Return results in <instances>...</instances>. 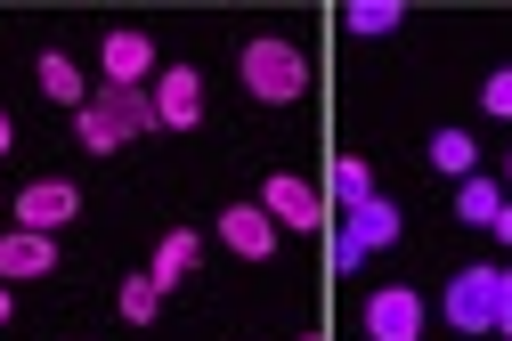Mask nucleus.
<instances>
[{"instance_id":"20","label":"nucleus","mask_w":512,"mask_h":341,"mask_svg":"<svg viewBox=\"0 0 512 341\" xmlns=\"http://www.w3.org/2000/svg\"><path fill=\"white\" fill-rule=\"evenodd\" d=\"M496 333L512 341V268H496Z\"/></svg>"},{"instance_id":"8","label":"nucleus","mask_w":512,"mask_h":341,"mask_svg":"<svg viewBox=\"0 0 512 341\" xmlns=\"http://www.w3.org/2000/svg\"><path fill=\"white\" fill-rule=\"evenodd\" d=\"M261 212H269L277 228H317V220H326V203H317V187H301L293 171H277V179L261 187Z\"/></svg>"},{"instance_id":"5","label":"nucleus","mask_w":512,"mask_h":341,"mask_svg":"<svg viewBox=\"0 0 512 341\" xmlns=\"http://www.w3.org/2000/svg\"><path fill=\"white\" fill-rule=\"evenodd\" d=\"M366 333L374 341H423V293L415 285H382L366 301Z\"/></svg>"},{"instance_id":"1","label":"nucleus","mask_w":512,"mask_h":341,"mask_svg":"<svg viewBox=\"0 0 512 341\" xmlns=\"http://www.w3.org/2000/svg\"><path fill=\"white\" fill-rule=\"evenodd\" d=\"M147 130H155V98L139 82H98V98H82V114H74V139L90 155H114V147L147 139Z\"/></svg>"},{"instance_id":"23","label":"nucleus","mask_w":512,"mask_h":341,"mask_svg":"<svg viewBox=\"0 0 512 341\" xmlns=\"http://www.w3.org/2000/svg\"><path fill=\"white\" fill-rule=\"evenodd\" d=\"M9 147H17V130H9V114H0V155H9Z\"/></svg>"},{"instance_id":"18","label":"nucleus","mask_w":512,"mask_h":341,"mask_svg":"<svg viewBox=\"0 0 512 341\" xmlns=\"http://www.w3.org/2000/svg\"><path fill=\"white\" fill-rule=\"evenodd\" d=\"M163 309V285L155 277H122V317H131V325H147Z\"/></svg>"},{"instance_id":"17","label":"nucleus","mask_w":512,"mask_h":341,"mask_svg":"<svg viewBox=\"0 0 512 341\" xmlns=\"http://www.w3.org/2000/svg\"><path fill=\"white\" fill-rule=\"evenodd\" d=\"M366 195H374V171H366L358 155H342V163H334V203H342V212H358Z\"/></svg>"},{"instance_id":"3","label":"nucleus","mask_w":512,"mask_h":341,"mask_svg":"<svg viewBox=\"0 0 512 341\" xmlns=\"http://www.w3.org/2000/svg\"><path fill=\"white\" fill-rule=\"evenodd\" d=\"M439 309H447L456 333H496V268H456Z\"/></svg>"},{"instance_id":"25","label":"nucleus","mask_w":512,"mask_h":341,"mask_svg":"<svg viewBox=\"0 0 512 341\" xmlns=\"http://www.w3.org/2000/svg\"><path fill=\"white\" fill-rule=\"evenodd\" d=\"M301 341H317V333H301Z\"/></svg>"},{"instance_id":"21","label":"nucleus","mask_w":512,"mask_h":341,"mask_svg":"<svg viewBox=\"0 0 512 341\" xmlns=\"http://www.w3.org/2000/svg\"><path fill=\"white\" fill-rule=\"evenodd\" d=\"M358 260H366V252H358V244L334 228V277H358Z\"/></svg>"},{"instance_id":"9","label":"nucleus","mask_w":512,"mask_h":341,"mask_svg":"<svg viewBox=\"0 0 512 341\" xmlns=\"http://www.w3.org/2000/svg\"><path fill=\"white\" fill-rule=\"evenodd\" d=\"M57 268V244L33 236V228H9L0 236V285H17V277H49Z\"/></svg>"},{"instance_id":"22","label":"nucleus","mask_w":512,"mask_h":341,"mask_svg":"<svg viewBox=\"0 0 512 341\" xmlns=\"http://www.w3.org/2000/svg\"><path fill=\"white\" fill-rule=\"evenodd\" d=\"M488 228H496V236H504V244H512V195H504V212H496V220H488Z\"/></svg>"},{"instance_id":"19","label":"nucleus","mask_w":512,"mask_h":341,"mask_svg":"<svg viewBox=\"0 0 512 341\" xmlns=\"http://www.w3.org/2000/svg\"><path fill=\"white\" fill-rule=\"evenodd\" d=\"M480 106H488V114H512V65H496V74H488V90H480Z\"/></svg>"},{"instance_id":"2","label":"nucleus","mask_w":512,"mask_h":341,"mask_svg":"<svg viewBox=\"0 0 512 341\" xmlns=\"http://www.w3.org/2000/svg\"><path fill=\"white\" fill-rule=\"evenodd\" d=\"M244 90L261 98V106H293L309 90V57L293 41H252L244 49Z\"/></svg>"},{"instance_id":"14","label":"nucleus","mask_w":512,"mask_h":341,"mask_svg":"<svg viewBox=\"0 0 512 341\" xmlns=\"http://www.w3.org/2000/svg\"><path fill=\"white\" fill-rule=\"evenodd\" d=\"M399 17H407L399 0H350V9H342V25H350V33H366V41H382V33H399Z\"/></svg>"},{"instance_id":"16","label":"nucleus","mask_w":512,"mask_h":341,"mask_svg":"<svg viewBox=\"0 0 512 341\" xmlns=\"http://www.w3.org/2000/svg\"><path fill=\"white\" fill-rule=\"evenodd\" d=\"M431 163H439V171H456V179H472V163H480L472 130H439V139H431Z\"/></svg>"},{"instance_id":"10","label":"nucleus","mask_w":512,"mask_h":341,"mask_svg":"<svg viewBox=\"0 0 512 341\" xmlns=\"http://www.w3.org/2000/svg\"><path fill=\"white\" fill-rule=\"evenodd\" d=\"M342 236H350L358 252H382V244H399V203H382V195H366L358 212L342 220Z\"/></svg>"},{"instance_id":"4","label":"nucleus","mask_w":512,"mask_h":341,"mask_svg":"<svg viewBox=\"0 0 512 341\" xmlns=\"http://www.w3.org/2000/svg\"><path fill=\"white\" fill-rule=\"evenodd\" d=\"M147 98H155V130H196L204 122V74L196 65H171Z\"/></svg>"},{"instance_id":"12","label":"nucleus","mask_w":512,"mask_h":341,"mask_svg":"<svg viewBox=\"0 0 512 341\" xmlns=\"http://www.w3.org/2000/svg\"><path fill=\"white\" fill-rule=\"evenodd\" d=\"M196 252H204V236H196V228H171V236L155 244V268H147V277H155V285L171 293V285L187 277V268H196Z\"/></svg>"},{"instance_id":"13","label":"nucleus","mask_w":512,"mask_h":341,"mask_svg":"<svg viewBox=\"0 0 512 341\" xmlns=\"http://www.w3.org/2000/svg\"><path fill=\"white\" fill-rule=\"evenodd\" d=\"M41 90H49L57 106H74V114H82V90H90V82L74 74V57H66V49H49V57H41Z\"/></svg>"},{"instance_id":"6","label":"nucleus","mask_w":512,"mask_h":341,"mask_svg":"<svg viewBox=\"0 0 512 341\" xmlns=\"http://www.w3.org/2000/svg\"><path fill=\"white\" fill-rule=\"evenodd\" d=\"M82 212V195H74V179H33L25 195H17V228H33V236H57Z\"/></svg>"},{"instance_id":"11","label":"nucleus","mask_w":512,"mask_h":341,"mask_svg":"<svg viewBox=\"0 0 512 341\" xmlns=\"http://www.w3.org/2000/svg\"><path fill=\"white\" fill-rule=\"evenodd\" d=\"M155 74V41L147 33H106V82H139L147 90Z\"/></svg>"},{"instance_id":"24","label":"nucleus","mask_w":512,"mask_h":341,"mask_svg":"<svg viewBox=\"0 0 512 341\" xmlns=\"http://www.w3.org/2000/svg\"><path fill=\"white\" fill-rule=\"evenodd\" d=\"M0 325H9V285H0Z\"/></svg>"},{"instance_id":"7","label":"nucleus","mask_w":512,"mask_h":341,"mask_svg":"<svg viewBox=\"0 0 512 341\" xmlns=\"http://www.w3.org/2000/svg\"><path fill=\"white\" fill-rule=\"evenodd\" d=\"M220 244L236 260H269L277 252V220L261 212V203H228V212H220Z\"/></svg>"},{"instance_id":"15","label":"nucleus","mask_w":512,"mask_h":341,"mask_svg":"<svg viewBox=\"0 0 512 341\" xmlns=\"http://www.w3.org/2000/svg\"><path fill=\"white\" fill-rule=\"evenodd\" d=\"M496 212H504V195H496V179H480V171H472V179L456 187V220H472V228H488Z\"/></svg>"}]
</instances>
